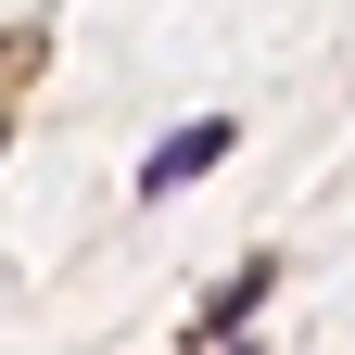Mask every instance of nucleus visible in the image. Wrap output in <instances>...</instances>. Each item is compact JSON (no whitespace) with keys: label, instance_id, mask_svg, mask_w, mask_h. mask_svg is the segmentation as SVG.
I'll return each mask as SVG.
<instances>
[{"label":"nucleus","instance_id":"nucleus-1","mask_svg":"<svg viewBox=\"0 0 355 355\" xmlns=\"http://www.w3.org/2000/svg\"><path fill=\"white\" fill-rule=\"evenodd\" d=\"M216 153H229V114H203V127H178V140H153V165H140V191H178V178H203Z\"/></svg>","mask_w":355,"mask_h":355}]
</instances>
